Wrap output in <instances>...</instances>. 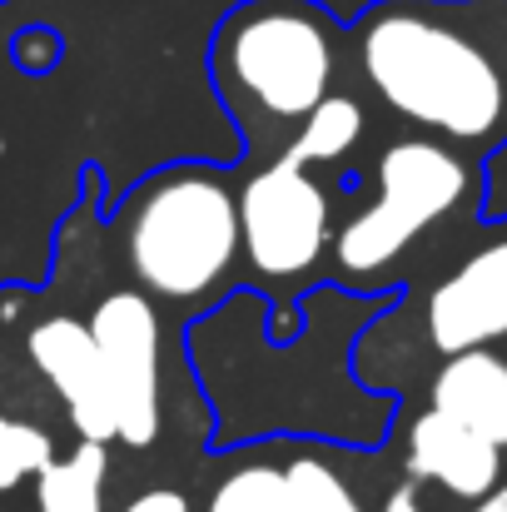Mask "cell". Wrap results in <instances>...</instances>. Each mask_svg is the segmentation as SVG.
<instances>
[{
  "label": "cell",
  "instance_id": "cell-1",
  "mask_svg": "<svg viewBox=\"0 0 507 512\" xmlns=\"http://www.w3.org/2000/svg\"><path fill=\"white\" fill-rule=\"evenodd\" d=\"M363 85L458 145L507 130V0H378L353 25Z\"/></svg>",
  "mask_w": 507,
  "mask_h": 512
},
{
  "label": "cell",
  "instance_id": "cell-2",
  "mask_svg": "<svg viewBox=\"0 0 507 512\" xmlns=\"http://www.w3.org/2000/svg\"><path fill=\"white\" fill-rule=\"evenodd\" d=\"M219 100L244 130H294L338 80V25L319 0H239L209 45Z\"/></svg>",
  "mask_w": 507,
  "mask_h": 512
},
{
  "label": "cell",
  "instance_id": "cell-3",
  "mask_svg": "<svg viewBox=\"0 0 507 512\" xmlns=\"http://www.w3.org/2000/svg\"><path fill=\"white\" fill-rule=\"evenodd\" d=\"M125 254L145 299L204 304L239 259V204L219 170H165L125 209Z\"/></svg>",
  "mask_w": 507,
  "mask_h": 512
},
{
  "label": "cell",
  "instance_id": "cell-4",
  "mask_svg": "<svg viewBox=\"0 0 507 512\" xmlns=\"http://www.w3.org/2000/svg\"><path fill=\"white\" fill-rule=\"evenodd\" d=\"M468 165L438 140H398L373 165V199L338 229L334 259L348 279L388 269L423 229L458 209Z\"/></svg>",
  "mask_w": 507,
  "mask_h": 512
},
{
  "label": "cell",
  "instance_id": "cell-5",
  "mask_svg": "<svg viewBox=\"0 0 507 512\" xmlns=\"http://www.w3.org/2000/svg\"><path fill=\"white\" fill-rule=\"evenodd\" d=\"M239 204V254L259 279H299L319 269L329 249V194L309 174V165L279 155L274 165L234 189Z\"/></svg>",
  "mask_w": 507,
  "mask_h": 512
},
{
  "label": "cell",
  "instance_id": "cell-6",
  "mask_svg": "<svg viewBox=\"0 0 507 512\" xmlns=\"http://www.w3.org/2000/svg\"><path fill=\"white\" fill-rule=\"evenodd\" d=\"M115 408V438L150 448L160 438V314L145 294H105L85 319Z\"/></svg>",
  "mask_w": 507,
  "mask_h": 512
},
{
  "label": "cell",
  "instance_id": "cell-7",
  "mask_svg": "<svg viewBox=\"0 0 507 512\" xmlns=\"http://www.w3.org/2000/svg\"><path fill=\"white\" fill-rule=\"evenodd\" d=\"M428 339L443 358L507 339V239L463 259L428 294Z\"/></svg>",
  "mask_w": 507,
  "mask_h": 512
},
{
  "label": "cell",
  "instance_id": "cell-8",
  "mask_svg": "<svg viewBox=\"0 0 507 512\" xmlns=\"http://www.w3.org/2000/svg\"><path fill=\"white\" fill-rule=\"evenodd\" d=\"M25 353L50 378V388L60 393L75 433L90 438V443H110L115 438V408H110V388H105L100 353H95L90 329L80 319H70V314L40 319L25 334Z\"/></svg>",
  "mask_w": 507,
  "mask_h": 512
},
{
  "label": "cell",
  "instance_id": "cell-9",
  "mask_svg": "<svg viewBox=\"0 0 507 512\" xmlns=\"http://www.w3.org/2000/svg\"><path fill=\"white\" fill-rule=\"evenodd\" d=\"M408 473H413V483H438L453 498L478 503V498H488L498 488L503 448L488 443V438H478L458 418L428 408L408 428Z\"/></svg>",
  "mask_w": 507,
  "mask_h": 512
},
{
  "label": "cell",
  "instance_id": "cell-10",
  "mask_svg": "<svg viewBox=\"0 0 507 512\" xmlns=\"http://www.w3.org/2000/svg\"><path fill=\"white\" fill-rule=\"evenodd\" d=\"M433 408L507 448V358H498L493 348L448 353V363L433 378Z\"/></svg>",
  "mask_w": 507,
  "mask_h": 512
},
{
  "label": "cell",
  "instance_id": "cell-11",
  "mask_svg": "<svg viewBox=\"0 0 507 512\" xmlns=\"http://www.w3.org/2000/svg\"><path fill=\"white\" fill-rule=\"evenodd\" d=\"M105 443L80 438L75 453L50 458L35 473V508L40 512H105Z\"/></svg>",
  "mask_w": 507,
  "mask_h": 512
},
{
  "label": "cell",
  "instance_id": "cell-12",
  "mask_svg": "<svg viewBox=\"0 0 507 512\" xmlns=\"http://www.w3.org/2000/svg\"><path fill=\"white\" fill-rule=\"evenodd\" d=\"M363 135V105L353 95H324L299 125H294V140H289V160L299 165H334L343 160Z\"/></svg>",
  "mask_w": 507,
  "mask_h": 512
},
{
  "label": "cell",
  "instance_id": "cell-13",
  "mask_svg": "<svg viewBox=\"0 0 507 512\" xmlns=\"http://www.w3.org/2000/svg\"><path fill=\"white\" fill-rule=\"evenodd\" d=\"M204 512H294L284 468H274V463H244V468L224 473L214 483Z\"/></svg>",
  "mask_w": 507,
  "mask_h": 512
},
{
  "label": "cell",
  "instance_id": "cell-14",
  "mask_svg": "<svg viewBox=\"0 0 507 512\" xmlns=\"http://www.w3.org/2000/svg\"><path fill=\"white\" fill-rule=\"evenodd\" d=\"M284 483H289L294 512H363L358 498H353V488L319 458H294L284 468Z\"/></svg>",
  "mask_w": 507,
  "mask_h": 512
},
{
  "label": "cell",
  "instance_id": "cell-15",
  "mask_svg": "<svg viewBox=\"0 0 507 512\" xmlns=\"http://www.w3.org/2000/svg\"><path fill=\"white\" fill-rule=\"evenodd\" d=\"M50 458H55V443H50L45 428H30V423L0 413V493L35 478Z\"/></svg>",
  "mask_w": 507,
  "mask_h": 512
},
{
  "label": "cell",
  "instance_id": "cell-16",
  "mask_svg": "<svg viewBox=\"0 0 507 512\" xmlns=\"http://www.w3.org/2000/svg\"><path fill=\"white\" fill-rule=\"evenodd\" d=\"M120 512H194V508H189V498L179 488H145L140 498H130Z\"/></svg>",
  "mask_w": 507,
  "mask_h": 512
},
{
  "label": "cell",
  "instance_id": "cell-17",
  "mask_svg": "<svg viewBox=\"0 0 507 512\" xmlns=\"http://www.w3.org/2000/svg\"><path fill=\"white\" fill-rule=\"evenodd\" d=\"M15 45H20V60H25V65H30V60H35V65H45V60L55 55V40H50L45 30H25Z\"/></svg>",
  "mask_w": 507,
  "mask_h": 512
},
{
  "label": "cell",
  "instance_id": "cell-18",
  "mask_svg": "<svg viewBox=\"0 0 507 512\" xmlns=\"http://www.w3.org/2000/svg\"><path fill=\"white\" fill-rule=\"evenodd\" d=\"M383 512H423V498H418V483H398L388 498H383Z\"/></svg>",
  "mask_w": 507,
  "mask_h": 512
},
{
  "label": "cell",
  "instance_id": "cell-19",
  "mask_svg": "<svg viewBox=\"0 0 507 512\" xmlns=\"http://www.w3.org/2000/svg\"><path fill=\"white\" fill-rule=\"evenodd\" d=\"M473 512H507V488H493L488 498H478V508Z\"/></svg>",
  "mask_w": 507,
  "mask_h": 512
}]
</instances>
